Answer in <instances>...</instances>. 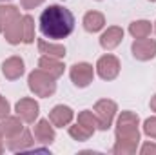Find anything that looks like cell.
Returning a JSON list of instances; mask_svg holds the SVG:
<instances>
[{
  "label": "cell",
  "mask_w": 156,
  "mask_h": 155,
  "mask_svg": "<svg viewBox=\"0 0 156 155\" xmlns=\"http://www.w3.org/2000/svg\"><path fill=\"white\" fill-rule=\"evenodd\" d=\"M96 71L104 80H113L120 73V60L115 55H104L96 64Z\"/></svg>",
  "instance_id": "obj_5"
},
{
  "label": "cell",
  "mask_w": 156,
  "mask_h": 155,
  "mask_svg": "<svg viewBox=\"0 0 156 155\" xmlns=\"http://www.w3.org/2000/svg\"><path fill=\"white\" fill-rule=\"evenodd\" d=\"M27 82H29V89H31L35 95H38V97H51V95L56 91L55 77L49 75V73L44 71V70H35V71L29 75Z\"/></svg>",
  "instance_id": "obj_3"
},
{
  "label": "cell",
  "mask_w": 156,
  "mask_h": 155,
  "mask_svg": "<svg viewBox=\"0 0 156 155\" xmlns=\"http://www.w3.org/2000/svg\"><path fill=\"white\" fill-rule=\"evenodd\" d=\"M2 141H4V135H2V131H0V153L4 152V144H2Z\"/></svg>",
  "instance_id": "obj_29"
},
{
  "label": "cell",
  "mask_w": 156,
  "mask_h": 155,
  "mask_svg": "<svg viewBox=\"0 0 156 155\" xmlns=\"http://www.w3.org/2000/svg\"><path fill=\"white\" fill-rule=\"evenodd\" d=\"M75 17L64 6H49L40 15V29L47 39H66L73 33Z\"/></svg>",
  "instance_id": "obj_1"
},
{
  "label": "cell",
  "mask_w": 156,
  "mask_h": 155,
  "mask_svg": "<svg viewBox=\"0 0 156 155\" xmlns=\"http://www.w3.org/2000/svg\"><path fill=\"white\" fill-rule=\"evenodd\" d=\"M93 133H94L93 130L85 128V126H83V124H80V122H76L75 126H71V128H69V135H71L73 139H76V141H87Z\"/></svg>",
  "instance_id": "obj_22"
},
{
  "label": "cell",
  "mask_w": 156,
  "mask_h": 155,
  "mask_svg": "<svg viewBox=\"0 0 156 155\" xmlns=\"http://www.w3.org/2000/svg\"><path fill=\"white\" fill-rule=\"evenodd\" d=\"M122 39H123V29L113 26V28H107V31H104V35L100 37V44L105 49H113L122 42Z\"/></svg>",
  "instance_id": "obj_13"
},
{
  "label": "cell",
  "mask_w": 156,
  "mask_h": 155,
  "mask_svg": "<svg viewBox=\"0 0 156 155\" xmlns=\"http://www.w3.org/2000/svg\"><path fill=\"white\" fill-rule=\"evenodd\" d=\"M20 2H22V7L24 9H33V7L40 6L44 0H20Z\"/></svg>",
  "instance_id": "obj_26"
},
{
  "label": "cell",
  "mask_w": 156,
  "mask_h": 155,
  "mask_svg": "<svg viewBox=\"0 0 156 155\" xmlns=\"http://www.w3.org/2000/svg\"><path fill=\"white\" fill-rule=\"evenodd\" d=\"M144 131H145L149 137L156 139V117H151V119L145 120V124H144Z\"/></svg>",
  "instance_id": "obj_24"
},
{
  "label": "cell",
  "mask_w": 156,
  "mask_h": 155,
  "mask_svg": "<svg viewBox=\"0 0 156 155\" xmlns=\"http://www.w3.org/2000/svg\"><path fill=\"white\" fill-rule=\"evenodd\" d=\"M4 35H5V40L9 42V44H20L22 42V37H24V28H22V17L16 20V22H13L5 31H4Z\"/></svg>",
  "instance_id": "obj_19"
},
{
  "label": "cell",
  "mask_w": 156,
  "mask_h": 155,
  "mask_svg": "<svg viewBox=\"0 0 156 155\" xmlns=\"http://www.w3.org/2000/svg\"><path fill=\"white\" fill-rule=\"evenodd\" d=\"M2 73H4V77L9 78V80H15V78L22 77V73H24V60L20 57H9L2 64Z\"/></svg>",
  "instance_id": "obj_9"
},
{
  "label": "cell",
  "mask_w": 156,
  "mask_h": 155,
  "mask_svg": "<svg viewBox=\"0 0 156 155\" xmlns=\"http://www.w3.org/2000/svg\"><path fill=\"white\" fill-rule=\"evenodd\" d=\"M33 137H31V133H29V130H22L18 135H15L13 139H9L7 141V148L11 150V152H22V150H27L29 146H33Z\"/></svg>",
  "instance_id": "obj_12"
},
{
  "label": "cell",
  "mask_w": 156,
  "mask_h": 155,
  "mask_svg": "<svg viewBox=\"0 0 156 155\" xmlns=\"http://www.w3.org/2000/svg\"><path fill=\"white\" fill-rule=\"evenodd\" d=\"M16 115L20 117L24 122H35V119L38 117V102L33 99H20L15 106Z\"/></svg>",
  "instance_id": "obj_8"
},
{
  "label": "cell",
  "mask_w": 156,
  "mask_h": 155,
  "mask_svg": "<svg viewBox=\"0 0 156 155\" xmlns=\"http://www.w3.org/2000/svg\"><path fill=\"white\" fill-rule=\"evenodd\" d=\"M18 18H20L18 7H15V6H0V33H4Z\"/></svg>",
  "instance_id": "obj_14"
},
{
  "label": "cell",
  "mask_w": 156,
  "mask_h": 155,
  "mask_svg": "<svg viewBox=\"0 0 156 155\" xmlns=\"http://www.w3.org/2000/svg\"><path fill=\"white\" fill-rule=\"evenodd\" d=\"M0 2H7V0H0Z\"/></svg>",
  "instance_id": "obj_30"
},
{
  "label": "cell",
  "mask_w": 156,
  "mask_h": 155,
  "mask_svg": "<svg viewBox=\"0 0 156 155\" xmlns=\"http://www.w3.org/2000/svg\"><path fill=\"white\" fill-rule=\"evenodd\" d=\"M22 130H24V126H22L20 117H5V119H2V122H0V131H2V135L5 137V141L13 139V137L18 135Z\"/></svg>",
  "instance_id": "obj_11"
},
{
  "label": "cell",
  "mask_w": 156,
  "mask_h": 155,
  "mask_svg": "<svg viewBox=\"0 0 156 155\" xmlns=\"http://www.w3.org/2000/svg\"><path fill=\"white\" fill-rule=\"evenodd\" d=\"M94 77V71H93V66L87 64V62H78L71 68V80L75 82V86L78 88H85L93 82Z\"/></svg>",
  "instance_id": "obj_6"
},
{
  "label": "cell",
  "mask_w": 156,
  "mask_h": 155,
  "mask_svg": "<svg viewBox=\"0 0 156 155\" xmlns=\"http://www.w3.org/2000/svg\"><path fill=\"white\" fill-rule=\"evenodd\" d=\"M133 55L138 60H151L156 55V42L153 39H136L133 42Z\"/></svg>",
  "instance_id": "obj_7"
},
{
  "label": "cell",
  "mask_w": 156,
  "mask_h": 155,
  "mask_svg": "<svg viewBox=\"0 0 156 155\" xmlns=\"http://www.w3.org/2000/svg\"><path fill=\"white\" fill-rule=\"evenodd\" d=\"M78 122H80V124H83L85 128L93 130V131L98 128V120H96V115H94L93 112H89V110H83V112H80V113H78Z\"/></svg>",
  "instance_id": "obj_23"
},
{
  "label": "cell",
  "mask_w": 156,
  "mask_h": 155,
  "mask_svg": "<svg viewBox=\"0 0 156 155\" xmlns=\"http://www.w3.org/2000/svg\"><path fill=\"white\" fill-rule=\"evenodd\" d=\"M140 142L138 131V115L133 112H122L116 122V142L113 153L116 155H133Z\"/></svg>",
  "instance_id": "obj_2"
},
{
  "label": "cell",
  "mask_w": 156,
  "mask_h": 155,
  "mask_svg": "<svg viewBox=\"0 0 156 155\" xmlns=\"http://www.w3.org/2000/svg\"><path fill=\"white\" fill-rule=\"evenodd\" d=\"M35 137L42 144H51L55 141V130L49 126V120L42 119V120L37 122V126H35Z\"/></svg>",
  "instance_id": "obj_16"
},
{
  "label": "cell",
  "mask_w": 156,
  "mask_h": 155,
  "mask_svg": "<svg viewBox=\"0 0 156 155\" xmlns=\"http://www.w3.org/2000/svg\"><path fill=\"white\" fill-rule=\"evenodd\" d=\"M22 28H24L22 42L31 44V42L35 40V20H33L31 15H24V17H22Z\"/></svg>",
  "instance_id": "obj_21"
},
{
  "label": "cell",
  "mask_w": 156,
  "mask_h": 155,
  "mask_svg": "<svg viewBox=\"0 0 156 155\" xmlns=\"http://www.w3.org/2000/svg\"><path fill=\"white\" fill-rule=\"evenodd\" d=\"M156 155V144H151V142H147V144H144L142 146V155Z\"/></svg>",
  "instance_id": "obj_27"
},
{
  "label": "cell",
  "mask_w": 156,
  "mask_h": 155,
  "mask_svg": "<svg viewBox=\"0 0 156 155\" xmlns=\"http://www.w3.org/2000/svg\"><path fill=\"white\" fill-rule=\"evenodd\" d=\"M151 110H153V112H156V95L151 99Z\"/></svg>",
  "instance_id": "obj_28"
},
{
  "label": "cell",
  "mask_w": 156,
  "mask_h": 155,
  "mask_svg": "<svg viewBox=\"0 0 156 155\" xmlns=\"http://www.w3.org/2000/svg\"><path fill=\"white\" fill-rule=\"evenodd\" d=\"M151 2H156V0H151Z\"/></svg>",
  "instance_id": "obj_31"
},
{
  "label": "cell",
  "mask_w": 156,
  "mask_h": 155,
  "mask_svg": "<svg viewBox=\"0 0 156 155\" xmlns=\"http://www.w3.org/2000/svg\"><path fill=\"white\" fill-rule=\"evenodd\" d=\"M49 120H51L55 126L64 128V126H67V124L73 120V110H71L69 106L58 104V106H55V108L51 110V113H49Z\"/></svg>",
  "instance_id": "obj_10"
},
{
  "label": "cell",
  "mask_w": 156,
  "mask_h": 155,
  "mask_svg": "<svg viewBox=\"0 0 156 155\" xmlns=\"http://www.w3.org/2000/svg\"><path fill=\"white\" fill-rule=\"evenodd\" d=\"M115 113H116V104L109 99H102L94 104V115H96V120H98V130H109L113 119H115Z\"/></svg>",
  "instance_id": "obj_4"
},
{
  "label": "cell",
  "mask_w": 156,
  "mask_h": 155,
  "mask_svg": "<svg viewBox=\"0 0 156 155\" xmlns=\"http://www.w3.org/2000/svg\"><path fill=\"white\" fill-rule=\"evenodd\" d=\"M38 66H40V70L47 71L49 75H53L55 78H58L62 73H64V64H62L58 59H55V57L44 55V57L38 60Z\"/></svg>",
  "instance_id": "obj_15"
},
{
  "label": "cell",
  "mask_w": 156,
  "mask_h": 155,
  "mask_svg": "<svg viewBox=\"0 0 156 155\" xmlns=\"http://www.w3.org/2000/svg\"><path fill=\"white\" fill-rule=\"evenodd\" d=\"M151 29H153L151 22H147V20H136V22H133L129 26V31H131V35L134 39H145V37H149Z\"/></svg>",
  "instance_id": "obj_20"
},
{
  "label": "cell",
  "mask_w": 156,
  "mask_h": 155,
  "mask_svg": "<svg viewBox=\"0 0 156 155\" xmlns=\"http://www.w3.org/2000/svg\"><path fill=\"white\" fill-rule=\"evenodd\" d=\"M7 115H9V102L0 95V120L5 119Z\"/></svg>",
  "instance_id": "obj_25"
},
{
  "label": "cell",
  "mask_w": 156,
  "mask_h": 155,
  "mask_svg": "<svg viewBox=\"0 0 156 155\" xmlns=\"http://www.w3.org/2000/svg\"><path fill=\"white\" fill-rule=\"evenodd\" d=\"M38 49H40V53H44L47 57H55V59L66 57V47L62 44H53V42H47L44 39L38 40Z\"/></svg>",
  "instance_id": "obj_18"
},
{
  "label": "cell",
  "mask_w": 156,
  "mask_h": 155,
  "mask_svg": "<svg viewBox=\"0 0 156 155\" xmlns=\"http://www.w3.org/2000/svg\"><path fill=\"white\" fill-rule=\"evenodd\" d=\"M104 24H105V18H104V15L98 13V11H89V13L83 17V28H85L89 33L100 31V29L104 28Z\"/></svg>",
  "instance_id": "obj_17"
}]
</instances>
